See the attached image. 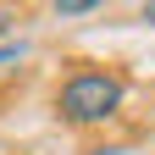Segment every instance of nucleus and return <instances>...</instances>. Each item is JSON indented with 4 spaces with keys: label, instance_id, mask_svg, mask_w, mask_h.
Listing matches in <instances>:
<instances>
[{
    "label": "nucleus",
    "instance_id": "obj_1",
    "mask_svg": "<svg viewBox=\"0 0 155 155\" xmlns=\"http://www.w3.org/2000/svg\"><path fill=\"white\" fill-rule=\"evenodd\" d=\"M127 100V83L116 72H100V67H83V72H72L61 94H55V111H61V122L72 127H94V122H105V116H116Z\"/></svg>",
    "mask_w": 155,
    "mask_h": 155
},
{
    "label": "nucleus",
    "instance_id": "obj_5",
    "mask_svg": "<svg viewBox=\"0 0 155 155\" xmlns=\"http://www.w3.org/2000/svg\"><path fill=\"white\" fill-rule=\"evenodd\" d=\"M6 28H11V17H6V11H0V33H6Z\"/></svg>",
    "mask_w": 155,
    "mask_h": 155
},
{
    "label": "nucleus",
    "instance_id": "obj_3",
    "mask_svg": "<svg viewBox=\"0 0 155 155\" xmlns=\"http://www.w3.org/2000/svg\"><path fill=\"white\" fill-rule=\"evenodd\" d=\"M22 50H28V45H22V39H17V45H0V72H6L11 61H22Z\"/></svg>",
    "mask_w": 155,
    "mask_h": 155
},
{
    "label": "nucleus",
    "instance_id": "obj_2",
    "mask_svg": "<svg viewBox=\"0 0 155 155\" xmlns=\"http://www.w3.org/2000/svg\"><path fill=\"white\" fill-rule=\"evenodd\" d=\"M100 0H55V17H94Z\"/></svg>",
    "mask_w": 155,
    "mask_h": 155
},
{
    "label": "nucleus",
    "instance_id": "obj_4",
    "mask_svg": "<svg viewBox=\"0 0 155 155\" xmlns=\"http://www.w3.org/2000/svg\"><path fill=\"white\" fill-rule=\"evenodd\" d=\"M139 22H150V28H155V0H150V6H144V11H139Z\"/></svg>",
    "mask_w": 155,
    "mask_h": 155
}]
</instances>
